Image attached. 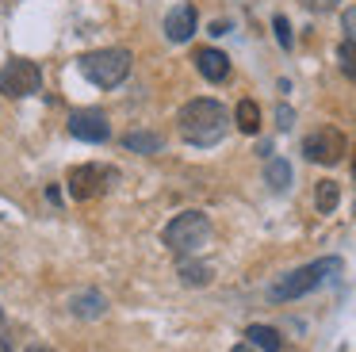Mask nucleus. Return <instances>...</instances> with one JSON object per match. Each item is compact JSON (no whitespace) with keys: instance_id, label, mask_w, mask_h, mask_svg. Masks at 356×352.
<instances>
[{"instance_id":"39448f33","label":"nucleus","mask_w":356,"mask_h":352,"mask_svg":"<svg viewBox=\"0 0 356 352\" xmlns=\"http://www.w3.org/2000/svg\"><path fill=\"white\" fill-rule=\"evenodd\" d=\"M111 184H119V173H115V168L88 161V165H77V168L70 173V195L81 199V203H88V199H100L104 191L111 188Z\"/></svg>"},{"instance_id":"f3484780","label":"nucleus","mask_w":356,"mask_h":352,"mask_svg":"<svg viewBox=\"0 0 356 352\" xmlns=\"http://www.w3.org/2000/svg\"><path fill=\"white\" fill-rule=\"evenodd\" d=\"M337 199H341V188H337V184H333V180H318V195H314L318 211H322V214H333Z\"/></svg>"},{"instance_id":"20e7f679","label":"nucleus","mask_w":356,"mask_h":352,"mask_svg":"<svg viewBox=\"0 0 356 352\" xmlns=\"http://www.w3.org/2000/svg\"><path fill=\"white\" fill-rule=\"evenodd\" d=\"M161 241L169 245L177 257H192V253H200L203 245L211 241V218L203 211H180L177 218L165 226Z\"/></svg>"},{"instance_id":"9d476101","label":"nucleus","mask_w":356,"mask_h":352,"mask_svg":"<svg viewBox=\"0 0 356 352\" xmlns=\"http://www.w3.org/2000/svg\"><path fill=\"white\" fill-rule=\"evenodd\" d=\"M195 69H200V77H207L211 84H222L226 77H230V58H226L222 50H215V46H203V50H195Z\"/></svg>"},{"instance_id":"f257e3e1","label":"nucleus","mask_w":356,"mask_h":352,"mask_svg":"<svg viewBox=\"0 0 356 352\" xmlns=\"http://www.w3.org/2000/svg\"><path fill=\"white\" fill-rule=\"evenodd\" d=\"M226 127H230V115L218 99H188L177 115V130L184 142L192 145H215L222 142Z\"/></svg>"},{"instance_id":"a211bd4d","label":"nucleus","mask_w":356,"mask_h":352,"mask_svg":"<svg viewBox=\"0 0 356 352\" xmlns=\"http://www.w3.org/2000/svg\"><path fill=\"white\" fill-rule=\"evenodd\" d=\"M337 65H341V73H345L348 81H356V42L353 38H345V42L337 46Z\"/></svg>"},{"instance_id":"5701e85b","label":"nucleus","mask_w":356,"mask_h":352,"mask_svg":"<svg viewBox=\"0 0 356 352\" xmlns=\"http://www.w3.org/2000/svg\"><path fill=\"white\" fill-rule=\"evenodd\" d=\"M230 352H253V344H249V341H245V344H234Z\"/></svg>"},{"instance_id":"b1692460","label":"nucleus","mask_w":356,"mask_h":352,"mask_svg":"<svg viewBox=\"0 0 356 352\" xmlns=\"http://www.w3.org/2000/svg\"><path fill=\"white\" fill-rule=\"evenodd\" d=\"M27 352H54V349H47V344H31Z\"/></svg>"},{"instance_id":"4be33fe9","label":"nucleus","mask_w":356,"mask_h":352,"mask_svg":"<svg viewBox=\"0 0 356 352\" xmlns=\"http://www.w3.org/2000/svg\"><path fill=\"white\" fill-rule=\"evenodd\" d=\"M276 122H280V130H287V127L295 122V111H291V107L280 104V107H276Z\"/></svg>"},{"instance_id":"0eeeda50","label":"nucleus","mask_w":356,"mask_h":352,"mask_svg":"<svg viewBox=\"0 0 356 352\" xmlns=\"http://www.w3.org/2000/svg\"><path fill=\"white\" fill-rule=\"evenodd\" d=\"M302 153H307V161H314V165H337V161L345 157V134H341L337 127H318L302 138Z\"/></svg>"},{"instance_id":"f03ea898","label":"nucleus","mask_w":356,"mask_h":352,"mask_svg":"<svg viewBox=\"0 0 356 352\" xmlns=\"http://www.w3.org/2000/svg\"><path fill=\"white\" fill-rule=\"evenodd\" d=\"M333 272H341V260H337V257L310 260V264L287 272L284 280H280L276 287L268 291V298H272V303H291V298H302V295H310L314 287H322V283L330 280Z\"/></svg>"},{"instance_id":"9b49d317","label":"nucleus","mask_w":356,"mask_h":352,"mask_svg":"<svg viewBox=\"0 0 356 352\" xmlns=\"http://www.w3.org/2000/svg\"><path fill=\"white\" fill-rule=\"evenodd\" d=\"M177 275H180V283H188V287H207V283L215 280V268L203 264V260L180 257L177 260Z\"/></svg>"},{"instance_id":"7ed1b4c3","label":"nucleus","mask_w":356,"mask_h":352,"mask_svg":"<svg viewBox=\"0 0 356 352\" xmlns=\"http://www.w3.org/2000/svg\"><path fill=\"white\" fill-rule=\"evenodd\" d=\"M131 65H134V54L127 50V46H104V50H88L85 58H81V73L92 84H100V88L123 84L127 73H131Z\"/></svg>"},{"instance_id":"4468645a","label":"nucleus","mask_w":356,"mask_h":352,"mask_svg":"<svg viewBox=\"0 0 356 352\" xmlns=\"http://www.w3.org/2000/svg\"><path fill=\"white\" fill-rule=\"evenodd\" d=\"M245 341L253 344V349H261V352H280V349H284V341H280V333L272 326H249L245 329Z\"/></svg>"},{"instance_id":"2eb2a0df","label":"nucleus","mask_w":356,"mask_h":352,"mask_svg":"<svg viewBox=\"0 0 356 352\" xmlns=\"http://www.w3.org/2000/svg\"><path fill=\"white\" fill-rule=\"evenodd\" d=\"M234 122H238L241 134H257V130H261V107H257L253 99H241L238 111H234Z\"/></svg>"},{"instance_id":"412c9836","label":"nucleus","mask_w":356,"mask_h":352,"mask_svg":"<svg viewBox=\"0 0 356 352\" xmlns=\"http://www.w3.org/2000/svg\"><path fill=\"white\" fill-rule=\"evenodd\" d=\"M341 31H345V38L356 42V8H345V15H341Z\"/></svg>"},{"instance_id":"f8f14e48","label":"nucleus","mask_w":356,"mask_h":352,"mask_svg":"<svg viewBox=\"0 0 356 352\" xmlns=\"http://www.w3.org/2000/svg\"><path fill=\"white\" fill-rule=\"evenodd\" d=\"M104 306H108V303H104V295H100V291H77V295L70 298L73 318H88V321H92V318H100V314H104Z\"/></svg>"},{"instance_id":"ddd939ff","label":"nucleus","mask_w":356,"mask_h":352,"mask_svg":"<svg viewBox=\"0 0 356 352\" xmlns=\"http://www.w3.org/2000/svg\"><path fill=\"white\" fill-rule=\"evenodd\" d=\"M123 145L131 153H161L165 150V138L157 134V130H131V134H123Z\"/></svg>"},{"instance_id":"dca6fc26","label":"nucleus","mask_w":356,"mask_h":352,"mask_svg":"<svg viewBox=\"0 0 356 352\" xmlns=\"http://www.w3.org/2000/svg\"><path fill=\"white\" fill-rule=\"evenodd\" d=\"M264 180H268L272 191H287V184H291V165H287L284 157H272L268 168H264Z\"/></svg>"},{"instance_id":"1a4fd4ad","label":"nucleus","mask_w":356,"mask_h":352,"mask_svg":"<svg viewBox=\"0 0 356 352\" xmlns=\"http://www.w3.org/2000/svg\"><path fill=\"white\" fill-rule=\"evenodd\" d=\"M192 35H195V8L192 4L169 8V15H165V38L169 42H188Z\"/></svg>"},{"instance_id":"aec40b11","label":"nucleus","mask_w":356,"mask_h":352,"mask_svg":"<svg viewBox=\"0 0 356 352\" xmlns=\"http://www.w3.org/2000/svg\"><path fill=\"white\" fill-rule=\"evenodd\" d=\"M307 12H314V15H325V12H333V8L341 4V0H299Z\"/></svg>"},{"instance_id":"423d86ee","label":"nucleus","mask_w":356,"mask_h":352,"mask_svg":"<svg viewBox=\"0 0 356 352\" xmlns=\"http://www.w3.org/2000/svg\"><path fill=\"white\" fill-rule=\"evenodd\" d=\"M39 88H42V73H39L35 61L12 58V61L0 65V92H4V96L24 99V96H31V92H39Z\"/></svg>"},{"instance_id":"6e6552de","label":"nucleus","mask_w":356,"mask_h":352,"mask_svg":"<svg viewBox=\"0 0 356 352\" xmlns=\"http://www.w3.org/2000/svg\"><path fill=\"white\" fill-rule=\"evenodd\" d=\"M70 134L96 145V142H108L111 138V122L100 107H77V111H70Z\"/></svg>"},{"instance_id":"6ab92c4d","label":"nucleus","mask_w":356,"mask_h":352,"mask_svg":"<svg viewBox=\"0 0 356 352\" xmlns=\"http://www.w3.org/2000/svg\"><path fill=\"white\" fill-rule=\"evenodd\" d=\"M272 27H276V42L284 46V50H291V42H295V38H291V23H287L284 15H276V19H272Z\"/></svg>"}]
</instances>
